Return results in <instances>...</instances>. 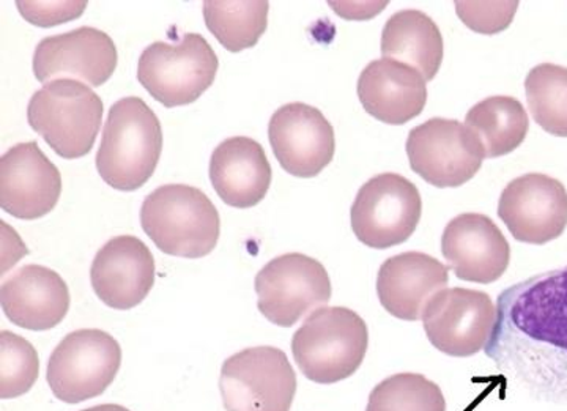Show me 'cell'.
Returning a JSON list of instances; mask_svg holds the SVG:
<instances>
[{
    "mask_svg": "<svg viewBox=\"0 0 567 411\" xmlns=\"http://www.w3.org/2000/svg\"><path fill=\"white\" fill-rule=\"evenodd\" d=\"M268 137L284 171L312 178L331 163L334 130L317 107L290 103L279 107L268 125Z\"/></svg>",
    "mask_w": 567,
    "mask_h": 411,
    "instance_id": "obj_14",
    "label": "cell"
},
{
    "mask_svg": "<svg viewBox=\"0 0 567 411\" xmlns=\"http://www.w3.org/2000/svg\"><path fill=\"white\" fill-rule=\"evenodd\" d=\"M382 54L412 66L425 81H432L442 66V33L423 11H399L383 28Z\"/></svg>",
    "mask_w": 567,
    "mask_h": 411,
    "instance_id": "obj_23",
    "label": "cell"
},
{
    "mask_svg": "<svg viewBox=\"0 0 567 411\" xmlns=\"http://www.w3.org/2000/svg\"><path fill=\"white\" fill-rule=\"evenodd\" d=\"M121 366L122 349L110 332L78 330L52 351L47 380L59 401L81 403L102 395Z\"/></svg>",
    "mask_w": 567,
    "mask_h": 411,
    "instance_id": "obj_8",
    "label": "cell"
},
{
    "mask_svg": "<svg viewBox=\"0 0 567 411\" xmlns=\"http://www.w3.org/2000/svg\"><path fill=\"white\" fill-rule=\"evenodd\" d=\"M368 347V325L352 309L341 306L316 309L292 338L298 369L317 384L350 379L363 364Z\"/></svg>",
    "mask_w": 567,
    "mask_h": 411,
    "instance_id": "obj_3",
    "label": "cell"
},
{
    "mask_svg": "<svg viewBox=\"0 0 567 411\" xmlns=\"http://www.w3.org/2000/svg\"><path fill=\"white\" fill-rule=\"evenodd\" d=\"M297 373L276 347H252L224 361L219 391L226 411H290Z\"/></svg>",
    "mask_w": 567,
    "mask_h": 411,
    "instance_id": "obj_7",
    "label": "cell"
},
{
    "mask_svg": "<svg viewBox=\"0 0 567 411\" xmlns=\"http://www.w3.org/2000/svg\"><path fill=\"white\" fill-rule=\"evenodd\" d=\"M141 224L159 251L183 259L208 256L221 232L213 202L189 185H164L148 194L142 204Z\"/></svg>",
    "mask_w": 567,
    "mask_h": 411,
    "instance_id": "obj_4",
    "label": "cell"
},
{
    "mask_svg": "<svg viewBox=\"0 0 567 411\" xmlns=\"http://www.w3.org/2000/svg\"><path fill=\"white\" fill-rule=\"evenodd\" d=\"M210 181L230 207L251 208L259 204L271 185V166L262 145L245 136L221 142L212 155Z\"/></svg>",
    "mask_w": 567,
    "mask_h": 411,
    "instance_id": "obj_22",
    "label": "cell"
},
{
    "mask_svg": "<svg viewBox=\"0 0 567 411\" xmlns=\"http://www.w3.org/2000/svg\"><path fill=\"white\" fill-rule=\"evenodd\" d=\"M529 111L548 134L567 137V69L540 63L525 81Z\"/></svg>",
    "mask_w": 567,
    "mask_h": 411,
    "instance_id": "obj_26",
    "label": "cell"
},
{
    "mask_svg": "<svg viewBox=\"0 0 567 411\" xmlns=\"http://www.w3.org/2000/svg\"><path fill=\"white\" fill-rule=\"evenodd\" d=\"M82 411H130L122 405H115V403H103V405L91 407V409Z\"/></svg>",
    "mask_w": 567,
    "mask_h": 411,
    "instance_id": "obj_31",
    "label": "cell"
},
{
    "mask_svg": "<svg viewBox=\"0 0 567 411\" xmlns=\"http://www.w3.org/2000/svg\"><path fill=\"white\" fill-rule=\"evenodd\" d=\"M268 7L265 0H207L205 24L226 50L240 52L256 47L267 31Z\"/></svg>",
    "mask_w": 567,
    "mask_h": 411,
    "instance_id": "obj_25",
    "label": "cell"
},
{
    "mask_svg": "<svg viewBox=\"0 0 567 411\" xmlns=\"http://www.w3.org/2000/svg\"><path fill=\"white\" fill-rule=\"evenodd\" d=\"M466 126L483 145L486 158H498L520 147L529 121L520 101L513 96H491L466 114Z\"/></svg>",
    "mask_w": 567,
    "mask_h": 411,
    "instance_id": "obj_24",
    "label": "cell"
},
{
    "mask_svg": "<svg viewBox=\"0 0 567 411\" xmlns=\"http://www.w3.org/2000/svg\"><path fill=\"white\" fill-rule=\"evenodd\" d=\"M162 151V123L144 100L126 96L112 104L96 153V169L107 185L140 189L151 181Z\"/></svg>",
    "mask_w": 567,
    "mask_h": 411,
    "instance_id": "obj_2",
    "label": "cell"
},
{
    "mask_svg": "<svg viewBox=\"0 0 567 411\" xmlns=\"http://www.w3.org/2000/svg\"><path fill=\"white\" fill-rule=\"evenodd\" d=\"M365 411H446V399L442 388L421 373H394L371 391Z\"/></svg>",
    "mask_w": 567,
    "mask_h": 411,
    "instance_id": "obj_27",
    "label": "cell"
},
{
    "mask_svg": "<svg viewBox=\"0 0 567 411\" xmlns=\"http://www.w3.org/2000/svg\"><path fill=\"white\" fill-rule=\"evenodd\" d=\"M2 309L17 327L47 331L58 327L70 309V290L62 276L43 265H25L2 284Z\"/></svg>",
    "mask_w": 567,
    "mask_h": 411,
    "instance_id": "obj_20",
    "label": "cell"
},
{
    "mask_svg": "<svg viewBox=\"0 0 567 411\" xmlns=\"http://www.w3.org/2000/svg\"><path fill=\"white\" fill-rule=\"evenodd\" d=\"M0 398L17 399L32 390L40 360L31 342L11 331L0 335Z\"/></svg>",
    "mask_w": 567,
    "mask_h": 411,
    "instance_id": "obj_28",
    "label": "cell"
},
{
    "mask_svg": "<svg viewBox=\"0 0 567 411\" xmlns=\"http://www.w3.org/2000/svg\"><path fill=\"white\" fill-rule=\"evenodd\" d=\"M410 167L436 188H457L483 166V145L473 131L457 121L431 119L410 131Z\"/></svg>",
    "mask_w": 567,
    "mask_h": 411,
    "instance_id": "obj_11",
    "label": "cell"
},
{
    "mask_svg": "<svg viewBox=\"0 0 567 411\" xmlns=\"http://www.w3.org/2000/svg\"><path fill=\"white\" fill-rule=\"evenodd\" d=\"M22 17L35 25L61 24L80 17L84 11L85 2H18Z\"/></svg>",
    "mask_w": 567,
    "mask_h": 411,
    "instance_id": "obj_30",
    "label": "cell"
},
{
    "mask_svg": "<svg viewBox=\"0 0 567 411\" xmlns=\"http://www.w3.org/2000/svg\"><path fill=\"white\" fill-rule=\"evenodd\" d=\"M423 212L420 191L399 174H380L358 191L350 212L353 234L372 249H388L412 237Z\"/></svg>",
    "mask_w": 567,
    "mask_h": 411,
    "instance_id": "obj_10",
    "label": "cell"
},
{
    "mask_svg": "<svg viewBox=\"0 0 567 411\" xmlns=\"http://www.w3.org/2000/svg\"><path fill=\"white\" fill-rule=\"evenodd\" d=\"M517 7L518 2H456L458 18L464 24L484 35L505 31Z\"/></svg>",
    "mask_w": 567,
    "mask_h": 411,
    "instance_id": "obj_29",
    "label": "cell"
},
{
    "mask_svg": "<svg viewBox=\"0 0 567 411\" xmlns=\"http://www.w3.org/2000/svg\"><path fill=\"white\" fill-rule=\"evenodd\" d=\"M91 281L104 305L115 311H128L151 294L155 259L140 238L132 235L111 238L93 259Z\"/></svg>",
    "mask_w": 567,
    "mask_h": 411,
    "instance_id": "obj_17",
    "label": "cell"
},
{
    "mask_svg": "<svg viewBox=\"0 0 567 411\" xmlns=\"http://www.w3.org/2000/svg\"><path fill=\"white\" fill-rule=\"evenodd\" d=\"M442 253L457 278L466 282L498 281L511 260L505 235L491 218L480 213H464L447 223Z\"/></svg>",
    "mask_w": 567,
    "mask_h": 411,
    "instance_id": "obj_18",
    "label": "cell"
},
{
    "mask_svg": "<svg viewBox=\"0 0 567 411\" xmlns=\"http://www.w3.org/2000/svg\"><path fill=\"white\" fill-rule=\"evenodd\" d=\"M218 58L199 33H186L178 43L156 41L145 48L137 80L163 106L192 104L215 81Z\"/></svg>",
    "mask_w": 567,
    "mask_h": 411,
    "instance_id": "obj_6",
    "label": "cell"
},
{
    "mask_svg": "<svg viewBox=\"0 0 567 411\" xmlns=\"http://www.w3.org/2000/svg\"><path fill=\"white\" fill-rule=\"evenodd\" d=\"M498 216L517 242L546 245L567 227V191L544 174H527L506 186Z\"/></svg>",
    "mask_w": 567,
    "mask_h": 411,
    "instance_id": "obj_13",
    "label": "cell"
},
{
    "mask_svg": "<svg viewBox=\"0 0 567 411\" xmlns=\"http://www.w3.org/2000/svg\"><path fill=\"white\" fill-rule=\"evenodd\" d=\"M423 74L393 59L369 63L358 80V96L368 114L388 125H404L423 112L427 85Z\"/></svg>",
    "mask_w": 567,
    "mask_h": 411,
    "instance_id": "obj_21",
    "label": "cell"
},
{
    "mask_svg": "<svg viewBox=\"0 0 567 411\" xmlns=\"http://www.w3.org/2000/svg\"><path fill=\"white\" fill-rule=\"evenodd\" d=\"M257 308L278 327L290 328L331 300V281L319 260L284 254L257 273Z\"/></svg>",
    "mask_w": 567,
    "mask_h": 411,
    "instance_id": "obj_9",
    "label": "cell"
},
{
    "mask_svg": "<svg viewBox=\"0 0 567 411\" xmlns=\"http://www.w3.org/2000/svg\"><path fill=\"white\" fill-rule=\"evenodd\" d=\"M429 342L442 353L468 358L486 349L496 323V306L487 294L453 287L443 289L424 308Z\"/></svg>",
    "mask_w": 567,
    "mask_h": 411,
    "instance_id": "obj_12",
    "label": "cell"
},
{
    "mask_svg": "<svg viewBox=\"0 0 567 411\" xmlns=\"http://www.w3.org/2000/svg\"><path fill=\"white\" fill-rule=\"evenodd\" d=\"M450 268L424 253H402L383 261L377 295L395 319L421 320L427 302L446 289Z\"/></svg>",
    "mask_w": 567,
    "mask_h": 411,
    "instance_id": "obj_19",
    "label": "cell"
},
{
    "mask_svg": "<svg viewBox=\"0 0 567 411\" xmlns=\"http://www.w3.org/2000/svg\"><path fill=\"white\" fill-rule=\"evenodd\" d=\"M62 177L35 141L22 142L0 160V205L18 219H39L58 204Z\"/></svg>",
    "mask_w": 567,
    "mask_h": 411,
    "instance_id": "obj_15",
    "label": "cell"
},
{
    "mask_svg": "<svg viewBox=\"0 0 567 411\" xmlns=\"http://www.w3.org/2000/svg\"><path fill=\"white\" fill-rule=\"evenodd\" d=\"M28 121L59 156L82 158L99 136L103 101L80 81H51L33 93Z\"/></svg>",
    "mask_w": 567,
    "mask_h": 411,
    "instance_id": "obj_5",
    "label": "cell"
},
{
    "mask_svg": "<svg viewBox=\"0 0 567 411\" xmlns=\"http://www.w3.org/2000/svg\"><path fill=\"white\" fill-rule=\"evenodd\" d=\"M484 351L517 391L537 402L567 403V267L499 294Z\"/></svg>",
    "mask_w": 567,
    "mask_h": 411,
    "instance_id": "obj_1",
    "label": "cell"
},
{
    "mask_svg": "<svg viewBox=\"0 0 567 411\" xmlns=\"http://www.w3.org/2000/svg\"><path fill=\"white\" fill-rule=\"evenodd\" d=\"M117 66V48L107 33L93 28L48 37L41 40L33 54V73L40 82L84 81L100 88L110 81Z\"/></svg>",
    "mask_w": 567,
    "mask_h": 411,
    "instance_id": "obj_16",
    "label": "cell"
}]
</instances>
